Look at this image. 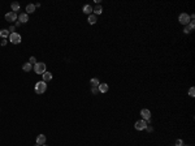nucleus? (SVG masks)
<instances>
[{"label": "nucleus", "mask_w": 195, "mask_h": 146, "mask_svg": "<svg viewBox=\"0 0 195 146\" xmlns=\"http://www.w3.org/2000/svg\"><path fill=\"white\" fill-rule=\"evenodd\" d=\"M46 90H47V82L39 81V82L35 84V93L37 94H43Z\"/></svg>", "instance_id": "f257e3e1"}, {"label": "nucleus", "mask_w": 195, "mask_h": 146, "mask_svg": "<svg viewBox=\"0 0 195 146\" xmlns=\"http://www.w3.org/2000/svg\"><path fill=\"white\" fill-rule=\"evenodd\" d=\"M46 69H47V67H46V64L42 63V61H39V63H37L35 65H34V72H35L37 74H43L44 72H47Z\"/></svg>", "instance_id": "f03ea898"}, {"label": "nucleus", "mask_w": 195, "mask_h": 146, "mask_svg": "<svg viewBox=\"0 0 195 146\" xmlns=\"http://www.w3.org/2000/svg\"><path fill=\"white\" fill-rule=\"evenodd\" d=\"M8 38H9L10 43H13V44H18V43H21V35L18 34V33H10Z\"/></svg>", "instance_id": "7ed1b4c3"}, {"label": "nucleus", "mask_w": 195, "mask_h": 146, "mask_svg": "<svg viewBox=\"0 0 195 146\" xmlns=\"http://www.w3.org/2000/svg\"><path fill=\"white\" fill-rule=\"evenodd\" d=\"M178 21L181 22L182 25L187 26V25L190 24V16H189L187 13H181V15H179V17H178Z\"/></svg>", "instance_id": "20e7f679"}, {"label": "nucleus", "mask_w": 195, "mask_h": 146, "mask_svg": "<svg viewBox=\"0 0 195 146\" xmlns=\"http://www.w3.org/2000/svg\"><path fill=\"white\" fill-rule=\"evenodd\" d=\"M146 127H147V121L146 120H138V121H135V124H134V128L137 129V130H143V129H146Z\"/></svg>", "instance_id": "39448f33"}, {"label": "nucleus", "mask_w": 195, "mask_h": 146, "mask_svg": "<svg viewBox=\"0 0 195 146\" xmlns=\"http://www.w3.org/2000/svg\"><path fill=\"white\" fill-rule=\"evenodd\" d=\"M141 116L143 117V120H150L151 119V111L150 110H147V108H143L141 110Z\"/></svg>", "instance_id": "423d86ee"}, {"label": "nucleus", "mask_w": 195, "mask_h": 146, "mask_svg": "<svg viewBox=\"0 0 195 146\" xmlns=\"http://www.w3.org/2000/svg\"><path fill=\"white\" fill-rule=\"evenodd\" d=\"M18 18V16H17V13H14V12H8L7 15H5V20L8 21V22H13V21H16Z\"/></svg>", "instance_id": "0eeeda50"}, {"label": "nucleus", "mask_w": 195, "mask_h": 146, "mask_svg": "<svg viewBox=\"0 0 195 146\" xmlns=\"http://www.w3.org/2000/svg\"><path fill=\"white\" fill-rule=\"evenodd\" d=\"M98 89H99V93L106 94V93L109 90V86H108V84H100V85L98 86Z\"/></svg>", "instance_id": "6e6552de"}, {"label": "nucleus", "mask_w": 195, "mask_h": 146, "mask_svg": "<svg viewBox=\"0 0 195 146\" xmlns=\"http://www.w3.org/2000/svg\"><path fill=\"white\" fill-rule=\"evenodd\" d=\"M18 20H20L21 24H25V22L29 21V15H27V13H21V15L18 16Z\"/></svg>", "instance_id": "1a4fd4ad"}, {"label": "nucleus", "mask_w": 195, "mask_h": 146, "mask_svg": "<svg viewBox=\"0 0 195 146\" xmlns=\"http://www.w3.org/2000/svg\"><path fill=\"white\" fill-rule=\"evenodd\" d=\"M42 77H43V81H44V82H48V81L52 80V73H51V72H44V73L42 74Z\"/></svg>", "instance_id": "9d476101"}, {"label": "nucleus", "mask_w": 195, "mask_h": 146, "mask_svg": "<svg viewBox=\"0 0 195 146\" xmlns=\"http://www.w3.org/2000/svg\"><path fill=\"white\" fill-rule=\"evenodd\" d=\"M46 140H47V138H46L44 134H39V136L37 137V143H38L39 146H42V145L46 143Z\"/></svg>", "instance_id": "9b49d317"}, {"label": "nucleus", "mask_w": 195, "mask_h": 146, "mask_svg": "<svg viewBox=\"0 0 195 146\" xmlns=\"http://www.w3.org/2000/svg\"><path fill=\"white\" fill-rule=\"evenodd\" d=\"M82 10H83V13L85 15H93V7H91V5H88V4H86L83 8H82Z\"/></svg>", "instance_id": "f8f14e48"}, {"label": "nucleus", "mask_w": 195, "mask_h": 146, "mask_svg": "<svg viewBox=\"0 0 195 146\" xmlns=\"http://www.w3.org/2000/svg\"><path fill=\"white\" fill-rule=\"evenodd\" d=\"M9 34H10V33H9V30H8V29H2V30H0V37H2L3 39L8 38V37H9Z\"/></svg>", "instance_id": "ddd939ff"}, {"label": "nucleus", "mask_w": 195, "mask_h": 146, "mask_svg": "<svg viewBox=\"0 0 195 146\" xmlns=\"http://www.w3.org/2000/svg\"><path fill=\"white\" fill-rule=\"evenodd\" d=\"M87 21H88V24H90V25H95V24H96V21H98V18H96L95 15H90Z\"/></svg>", "instance_id": "4468645a"}, {"label": "nucleus", "mask_w": 195, "mask_h": 146, "mask_svg": "<svg viewBox=\"0 0 195 146\" xmlns=\"http://www.w3.org/2000/svg\"><path fill=\"white\" fill-rule=\"evenodd\" d=\"M10 8H12V12L17 13L18 10H20V4H18L17 2H13L12 4H10Z\"/></svg>", "instance_id": "2eb2a0df"}, {"label": "nucleus", "mask_w": 195, "mask_h": 146, "mask_svg": "<svg viewBox=\"0 0 195 146\" xmlns=\"http://www.w3.org/2000/svg\"><path fill=\"white\" fill-rule=\"evenodd\" d=\"M34 12H35V4H29L26 7V13L29 15V13H34Z\"/></svg>", "instance_id": "dca6fc26"}, {"label": "nucleus", "mask_w": 195, "mask_h": 146, "mask_svg": "<svg viewBox=\"0 0 195 146\" xmlns=\"http://www.w3.org/2000/svg\"><path fill=\"white\" fill-rule=\"evenodd\" d=\"M93 12H94V15L96 16V15H101V12H103V8H101V5H96L95 8H93Z\"/></svg>", "instance_id": "f3484780"}, {"label": "nucleus", "mask_w": 195, "mask_h": 146, "mask_svg": "<svg viewBox=\"0 0 195 146\" xmlns=\"http://www.w3.org/2000/svg\"><path fill=\"white\" fill-rule=\"evenodd\" d=\"M22 71H24V72H30L31 71V64L30 63H25L24 65H22Z\"/></svg>", "instance_id": "a211bd4d"}, {"label": "nucleus", "mask_w": 195, "mask_h": 146, "mask_svg": "<svg viewBox=\"0 0 195 146\" xmlns=\"http://www.w3.org/2000/svg\"><path fill=\"white\" fill-rule=\"evenodd\" d=\"M90 84L93 85V86H99V85H100V82H99L98 78H91V80H90Z\"/></svg>", "instance_id": "6ab92c4d"}, {"label": "nucleus", "mask_w": 195, "mask_h": 146, "mask_svg": "<svg viewBox=\"0 0 195 146\" xmlns=\"http://www.w3.org/2000/svg\"><path fill=\"white\" fill-rule=\"evenodd\" d=\"M189 95L192 98V97H195V89L194 87H190V90H189Z\"/></svg>", "instance_id": "aec40b11"}, {"label": "nucleus", "mask_w": 195, "mask_h": 146, "mask_svg": "<svg viewBox=\"0 0 195 146\" xmlns=\"http://www.w3.org/2000/svg\"><path fill=\"white\" fill-rule=\"evenodd\" d=\"M29 63H30V64H34V65H35V64H37V59L34 58V56H31V58L29 59Z\"/></svg>", "instance_id": "412c9836"}, {"label": "nucleus", "mask_w": 195, "mask_h": 146, "mask_svg": "<svg viewBox=\"0 0 195 146\" xmlns=\"http://www.w3.org/2000/svg\"><path fill=\"white\" fill-rule=\"evenodd\" d=\"M91 91H93V94H98V93H99V89H98V86H93V89H91Z\"/></svg>", "instance_id": "4be33fe9"}, {"label": "nucleus", "mask_w": 195, "mask_h": 146, "mask_svg": "<svg viewBox=\"0 0 195 146\" xmlns=\"http://www.w3.org/2000/svg\"><path fill=\"white\" fill-rule=\"evenodd\" d=\"M176 146H183V141L178 138V140L176 141Z\"/></svg>", "instance_id": "5701e85b"}, {"label": "nucleus", "mask_w": 195, "mask_h": 146, "mask_svg": "<svg viewBox=\"0 0 195 146\" xmlns=\"http://www.w3.org/2000/svg\"><path fill=\"white\" fill-rule=\"evenodd\" d=\"M187 26L190 28V30H194V28H195V24H194V21H190V24H189Z\"/></svg>", "instance_id": "b1692460"}, {"label": "nucleus", "mask_w": 195, "mask_h": 146, "mask_svg": "<svg viewBox=\"0 0 195 146\" xmlns=\"http://www.w3.org/2000/svg\"><path fill=\"white\" fill-rule=\"evenodd\" d=\"M183 33H185V34H189V33H191L190 28H189V26H185V29H183Z\"/></svg>", "instance_id": "393cba45"}, {"label": "nucleus", "mask_w": 195, "mask_h": 146, "mask_svg": "<svg viewBox=\"0 0 195 146\" xmlns=\"http://www.w3.org/2000/svg\"><path fill=\"white\" fill-rule=\"evenodd\" d=\"M7 43H8V41H7V39H3V42H2V46H5Z\"/></svg>", "instance_id": "a878e982"}, {"label": "nucleus", "mask_w": 195, "mask_h": 146, "mask_svg": "<svg viewBox=\"0 0 195 146\" xmlns=\"http://www.w3.org/2000/svg\"><path fill=\"white\" fill-rule=\"evenodd\" d=\"M146 128H147L148 132H152V127H146Z\"/></svg>", "instance_id": "bb28decb"}, {"label": "nucleus", "mask_w": 195, "mask_h": 146, "mask_svg": "<svg viewBox=\"0 0 195 146\" xmlns=\"http://www.w3.org/2000/svg\"><path fill=\"white\" fill-rule=\"evenodd\" d=\"M9 31H13V33H14V26H10V29H9Z\"/></svg>", "instance_id": "cd10ccee"}, {"label": "nucleus", "mask_w": 195, "mask_h": 146, "mask_svg": "<svg viewBox=\"0 0 195 146\" xmlns=\"http://www.w3.org/2000/svg\"><path fill=\"white\" fill-rule=\"evenodd\" d=\"M42 146H47V145H46V143H44V145H42Z\"/></svg>", "instance_id": "c85d7f7f"}, {"label": "nucleus", "mask_w": 195, "mask_h": 146, "mask_svg": "<svg viewBox=\"0 0 195 146\" xmlns=\"http://www.w3.org/2000/svg\"><path fill=\"white\" fill-rule=\"evenodd\" d=\"M35 146H39V145H38V143H37V145H35Z\"/></svg>", "instance_id": "c756f323"}, {"label": "nucleus", "mask_w": 195, "mask_h": 146, "mask_svg": "<svg viewBox=\"0 0 195 146\" xmlns=\"http://www.w3.org/2000/svg\"><path fill=\"white\" fill-rule=\"evenodd\" d=\"M183 146H187V145H183Z\"/></svg>", "instance_id": "7c9ffc66"}]
</instances>
